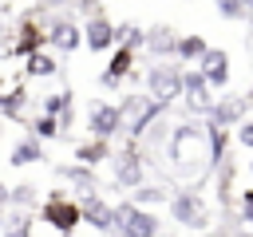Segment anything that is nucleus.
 <instances>
[{
  "mask_svg": "<svg viewBox=\"0 0 253 237\" xmlns=\"http://www.w3.org/2000/svg\"><path fill=\"white\" fill-rule=\"evenodd\" d=\"M182 95H186V107H190V111L210 115V107H213V99H210V83H206L198 71H182Z\"/></svg>",
  "mask_w": 253,
  "mask_h": 237,
  "instance_id": "nucleus-12",
  "label": "nucleus"
},
{
  "mask_svg": "<svg viewBox=\"0 0 253 237\" xmlns=\"http://www.w3.org/2000/svg\"><path fill=\"white\" fill-rule=\"evenodd\" d=\"M43 40H47V47H55V51H79L83 28H79L75 20H47Z\"/></svg>",
  "mask_w": 253,
  "mask_h": 237,
  "instance_id": "nucleus-7",
  "label": "nucleus"
},
{
  "mask_svg": "<svg viewBox=\"0 0 253 237\" xmlns=\"http://www.w3.org/2000/svg\"><path fill=\"white\" fill-rule=\"evenodd\" d=\"M241 111H245V99H225V103H213L210 107V118H213V126H229V122H237L241 118Z\"/></svg>",
  "mask_w": 253,
  "mask_h": 237,
  "instance_id": "nucleus-19",
  "label": "nucleus"
},
{
  "mask_svg": "<svg viewBox=\"0 0 253 237\" xmlns=\"http://www.w3.org/2000/svg\"><path fill=\"white\" fill-rule=\"evenodd\" d=\"M237 142L253 150V122H241V130H237Z\"/></svg>",
  "mask_w": 253,
  "mask_h": 237,
  "instance_id": "nucleus-29",
  "label": "nucleus"
},
{
  "mask_svg": "<svg viewBox=\"0 0 253 237\" xmlns=\"http://www.w3.org/2000/svg\"><path fill=\"white\" fill-rule=\"evenodd\" d=\"M8 162H12V166H32V162H43V142H36L32 134H24V138L12 146Z\"/></svg>",
  "mask_w": 253,
  "mask_h": 237,
  "instance_id": "nucleus-15",
  "label": "nucleus"
},
{
  "mask_svg": "<svg viewBox=\"0 0 253 237\" xmlns=\"http://www.w3.org/2000/svg\"><path fill=\"white\" fill-rule=\"evenodd\" d=\"M174 55H182V59H202V55H206V40H202V36H182V40L174 43Z\"/></svg>",
  "mask_w": 253,
  "mask_h": 237,
  "instance_id": "nucleus-24",
  "label": "nucleus"
},
{
  "mask_svg": "<svg viewBox=\"0 0 253 237\" xmlns=\"http://www.w3.org/2000/svg\"><path fill=\"white\" fill-rule=\"evenodd\" d=\"M119 115H123V122H126V134H130V138H142V134L150 130V122L162 115V107H158L150 95H146V99H142V95H126V99L119 103Z\"/></svg>",
  "mask_w": 253,
  "mask_h": 237,
  "instance_id": "nucleus-2",
  "label": "nucleus"
},
{
  "mask_svg": "<svg viewBox=\"0 0 253 237\" xmlns=\"http://www.w3.org/2000/svg\"><path fill=\"white\" fill-rule=\"evenodd\" d=\"M24 107H28L24 87H12L8 95H0V115H4V118H20V115H24Z\"/></svg>",
  "mask_w": 253,
  "mask_h": 237,
  "instance_id": "nucleus-20",
  "label": "nucleus"
},
{
  "mask_svg": "<svg viewBox=\"0 0 253 237\" xmlns=\"http://www.w3.org/2000/svg\"><path fill=\"white\" fill-rule=\"evenodd\" d=\"M174 43H178V40H174V32H170V28H154V32L146 36V47H150L154 55H170V51H174Z\"/></svg>",
  "mask_w": 253,
  "mask_h": 237,
  "instance_id": "nucleus-23",
  "label": "nucleus"
},
{
  "mask_svg": "<svg viewBox=\"0 0 253 237\" xmlns=\"http://www.w3.org/2000/svg\"><path fill=\"white\" fill-rule=\"evenodd\" d=\"M115 213H119L115 237H158V217L150 209H138V205L123 201V205H115Z\"/></svg>",
  "mask_w": 253,
  "mask_h": 237,
  "instance_id": "nucleus-5",
  "label": "nucleus"
},
{
  "mask_svg": "<svg viewBox=\"0 0 253 237\" xmlns=\"http://www.w3.org/2000/svg\"><path fill=\"white\" fill-rule=\"evenodd\" d=\"M111 170H115V182L126 186V190H138V186H142V158H138L134 150H123V154L111 162Z\"/></svg>",
  "mask_w": 253,
  "mask_h": 237,
  "instance_id": "nucleus-13",
  "label": "nucleus"
},
{
  "mask_svg": "<svg viewBox=\"0 0 253 237\" xmlns=\"http://www.w3.org/2000/svg\"><path fill=\"white\" fill-rule=\"evenodd\" d=\"M8 205L20 209V213H28V209L36 205V186H32V182H20L16 190H8Z\"/></svg>",
  "mask_w": 253,
  "mask_h": 237,
  "instance_id": "nucleus-22",
  "label": "nucleus"
},
{
  "mask_svg": "<svg viewBox=\"0 0 253 237\" xmlns=\"http://www.w3.org/2000/svg\"><path fill=\"white\" fill-rule=\"evenodd\" d=\"M40 217H43L55 233L71 237V233H75V225H79V205H75V198H67L63 190H51V194H47V201L40 205Z\"/></svg>",
  "mask_w": 253,
  "mask_h": 237,
  "instance_id": "nucleus-1",
  "label": "nucleus"
},
{
  "mask_svg": "<svg viewBox=\"0 0 253 237\" xmlns=\"http://www.w3.org/2000/svg\"><path fill=\"white\" fill-rule=\"evenodd\" d=\"M87 130H91V138H103V142H111V138L123 130L119 103H95V107H91V118H87Z\"/></svg>",
  "mask_w": 253,
  "mask_h": 237,
  "instance_id": "nucleus-6",
  "label": "nucleus"
},
{
  "mask_svg": "<svg viewBox=\"0 0 253 237\" xmlns=\"http://www.w3.org/2000/svg\"><path fill=\"white\" fill-rule=\"evenodd\" d=\"M59 174H63L67 182H75V194H79V198L99 194V190H95V170H87V166H59Z\"/></svg>",
  "mask_w": 253,
  "mask_h": 237,
  "instance_id": "nucleus-18",
  "label": "nucleus"
},
{
  "mask_svg": "<svg viewBox=\"0 0 253 237\" xmlns=\"http://www.w3.org/2000/svg\"><path fill=\"white\" fill-rule=\"evenodd\" d=\"M43 47H47L43 28L36 24V16H24V20H20V32H16V40H12V55L28 59V55H36V51H43Z\"/></svg>",
  "mask_w": 253,
  "mask_h": 237,
  "instance_id": "nucleus-8",
  "label": "nucleus"
},
{
  "mask_svg": "<svg viewBox=\"0 0 253 237\" xmlns=\"http://www.w3.org/2000/svg\"><path fill=\"white\" fill-rule=\"evenodd\" d=\"M241 221H245V225H253V190H245V194H241Z\"/></svg>",
  "mask_w": 253,
  "mask_h": 237,
  "instance_id": "nucleus-28",
  "label": "nucleus"
},
{
  "mask_svg": "<svg viewBox=\"0 0 253 237\" xmlns=\"http://www.w3.org/2000/svg\"><path fill=\"white\" fill-rule=\"evenodd\" d=\"M24 63H28L24 71H28L32 79H51V75L59 71V59H55V55H51L47 47H43V51H36V55H28Z\"/></svg>",
  "mask_w": 253,
  "mask_h": 237,
  "instance_id": "nucleus-17",
  "label": "nucleus"
},
{
  "mask_svg": "<svg viewBox=\"0 0 253 237\" xmlns=\"http://www.w3.org/2000/svg\"><path fill=\"white\" fill-rule=\"evenodd\" d=\"M241 4H245V12H249V8H253V0H241Z\"/></svg>",
  "mask_w": 253,
  "mask_h": 237,
  "instance_id": "nucleus-33",
  "label": "nucleus"
},
{
  "mask_svg": "<svg viewBox=\"0 0 253 237\" xmlns=\"http://www.w3.org/2000/svg\"><path fill=\"white\" fill-rule=\"evenodd\" d=\"M0 221H4V209H0Z\"/></svg>",
  "mask_w": 253,
  "mask_h": 237,
  "instance_id": "nucleus-34",
  "label": "nucleus"
},
{
  "mask_svg": "<svg viewBox=\"0 0 253 237\" xmlns=\"http://www.w3.org/2000/svg\"><path fill=\"white\" fill-rule=\"evenodd\" d=\"M4 237H32V229H4Z\"/></svg>",
  "mask_w": 253,
  "mask_h": 237,
  "instance_id": "nucleus-30",
  "label": "nucleus"
},
{
  "mask_svg": "<svg viewBox=\"0 0 253 237\" xmlns=\"http://www.w3.org/2000/svg\"><path fill=\"white\" fill-rule=\"evenodd\" d=\"M83 43H87L91 51H107V47L119 43V28H115L107 16H91V20L83 24Z\"/></svg>",
  "mask_w": 253,
  "mask_h": 237,
  "instance_id": "nucleus-9",
  "label": "nucleus"
},
{
  "mask_svg": "<svg viewBox=\"0 0 253 237\" xmlns=\"http://www.w3.org/2000/svg\"><path fill=\"white\" fill-rule=\"evenodd\" d=\"M40 107H43L40 115H47V118H59V115H67V111H71V91H51V95H47Z\"/></svg>",
  "mask_w": 253,
  "mask_h": 237,
  "instance_id": "nucleus-21",
  "label": "nucleus"
},
{
  "mask_svg": "<svg viewBox=\"0 0 253 237\" xmlns=\"http://www.w3.org/2000/svg\"><path fill=\"white\" fill-rule=\"evenodd\" d=\"M217 12H221L225 20H241V16H245V4H241V0H217Z\"/></svg>",
  "mask_w": 253,
  "mask_h": 237,
  "instance_id": "nucleus-27",
  "label": "nucleus"
},
{
  "mask_svg": "<svg viewBox=\"0 0 253 237\" xmlns=\"http://www.w3.org/2000/svg\"><path fill=\"white\" fill-rule=\"evenodd\" d=\"M75 158H79V166H99V162H107L111 158V142H103V138H87V142H79L75 146Z\"/></svg>",
  "mask_w": 253,
  "mask_h": 237,
  "instance_id": "nucleus-16",
  "label": "nucleus"
},
{
  "mask_svg": "<svg viewBox=\"0 0 253 237\" xmlns=\"http://www.w3.org/2000/svg\"><path fill=\"white\" fill-rule=\"evenodd\" d=\"M95 4H103V0H79V8H95Z\"/></svg>",
  "mask_w": 253,
  "mask_h": 237,
  "instance_id": "nucleus-32",
  "label": "nucleus"
},
{
  "mask_svg": "<svg viewBox=\"0 0 253 237\" xmlns=\"http://www.w3.org/2000/svg\"><path fill=\"white\" fill-rule=\"evenodd\" d=\"M249 170H253V162H249Z\"/></svg>",
  "mask_w": 253,
  "mask_h": 237,
  "instance_id": "nucleus-36",
  "label": "nucleus"
},
{
  "mask_svg": "<svg viewBox=\"0 0 253 237\" xmlns=\"http://www.w3.org/2000/svg\"><path fill=\"white\" fill-rule=\"evenodd\" d=\"M146 91H150V99H154L158 107L174 103V99L182 95V71L170 67V63H154V67L146 71Z\"/></svg>",
  "mask_w": 253,
  "mask_h": 237,
  "instance_id": "nucleus-4",
  "label": "nucleus"
},
{
  "mask_svg": "<svg viewBox=\"0 0 253 237\" xmlns=\"http://www.w3.org/2000/svg\"><path fill=\"white\" fill-rule=\"evenodd\" d=\"M162 198H166V194H162L158 186H138V190L130 194V205L142 209V205H154V201H162Z\"/></svg>",
  "mask_w": 253,
  "mask_h": 237,
  "instance_id": "nucleus-26",
  "label": "nucleus"
},
{
  "mask_svg": "<svg viewBox=\"0 0 253 237\" xmlns=\"http://www.w3.org/2000/svg\"><path fill=\"white\" fill-rule=\"evenodd\" d=\"M249 99H253V91H249Z\"/></svg>",
  "mask_w": 253,
  "mask_h": 237,
  "instance_id": "nucleus-35",
  "label": "nucleus"
},
{
  "mask_svg": "<svg viewBox=\"0 0 253 237\" xmlns=\"http://www.w3.org/2000/svg\"><path fill=\"white\" fill-rule=\"evenodd\" d=\"M198 75H202L210 87H225V83H229V55L217 51V47H206V55L198 59Z\"/></svg>",
  "mask_w": 253,
  "mask_h": 237,
  "instance_id": "nucleus-11",
  "label": "nucleus"
},
{
  "mask_svg": "<svg viewBox=\"0 0 253 237\" xmlns=\"http://www.w3.org/2000/svg\"><path fill=\"white\" fill-rule=\"evenodd\" d=\"M170 213H174L178 225H190V229H202L206 225V201L198 194H178L170 201Z\"/></svg>",
  "mask_w": 253,
  "mask_h": 237,
  "instance_id": "nucleus-10",
  "label": "nucleus"
},
{
  "mask_svg": "<svg viewBox=\"0 0 253 237\" xmlns=\"http://www.w3.org/2000/svg\"><path fill=\"white\" fill-rule=\"evenodd\" d=\"M130 67H134V51L119 43V47H115V55H111V63H107V71L99 75V83H103V87H115L123 75H130Z\"/></svg>",
  "mask_w": 253,
  "mask_h": 237,
  "instance_id": "nucleus-14",
  "label": "nucleus"
},
{
  "mask_svg": "<svg viewBox=\"0 0 253 237\" xmlns=\"http://www.w3.org/2000/svg\"><path fill=\"white\" fill-rule=\"evenodd\" d=\"M0 209H8V186L0 182Z\"/></svg>",
  "mask_w": 253,
  "mask_h": 237,
  "instance_id": "nucleus-31",
  "label": "nucleus"
},
{
  "mask_svg": "<svg viewBox=\"0 0 253 237\" xmlns=\"http://www.w3.org/2000/svg\"><path fill=\"white\" fill-rule=\"evenodd\" d=\"M75 205H79V225H91V229H99V233H115V229H119V213H115V205H111L103 194L75 198Z\"/></svg>",
  "mask_w": 253,
  "mask_h": 237,
  "instance_id": "nucleus-3",
  "label": "nucleus"
},
{
  "mask_svg": "<svg viewBox=\"0 0 253 237\" xmlns=\"http://www.w3.org/2000/svg\"><path fill=\"white\" fill-rule=\"evenodd\" d=\"M55 134H59V122H55V118L40 115V118L32 122V138H36V142H43V138H55Z\"/></svg>",
  "mask_w": 253,
  "mask_h": 237,
  "instance_id": "nucleus-25",
  "label": "nucleus"
}]
</instances>
